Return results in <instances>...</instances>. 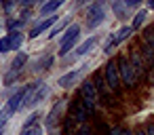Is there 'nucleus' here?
I'll list each match as a JSON object with an SVG mask.
<instances>
[{
	"label": "nucleus",
	"instance_id": "nucleus-1",
	"mask_svg": "<svg viewBox=\"0 0 154 135\" xmlns=\"http://www.w3.org/2000/svg\"><path fill=\"white\" fill-rule=\"evenodd\" d=\"M103 19H106V0H97L87 11V28L93 30L99 23H103Z\"/></svg>",
	"mask_w": 154,
	"mask_h": 135
},
{
	"label": "nucleus",
	"instance_id": "nucleus-2",
	"mask_svg": "<svg viewBox=\"0 0 154 135\" xmlns=\"http://www.w3.org/2000/svg\"><path fill=\"white\" fill-rule=\"evenodd\" d=\"M66 110V99H61V101H57L55 106H53V110L49 112V116H47V129L53 133V135H59L61 133V112Z\"/></svg>",
	"mask_w": 154,
	"mask_h": 135
},
{
	"label": "nucleus",
	"instance_id": "nucleus-3",
	"mask_svg": "<svg viewBox=\"0 0 154 135\" xmlns=\"http://www.w3.org/2000/svg\"><path fill=\"white\" fill-rule=\"evenodd\" d=\"M106 78V84H108V89L112 91V93H118L120 91V76H118V63H116V59H110L108 63H106V70L101 72Z\"/></svg>",
	"mask_w": 154,
	"mask_h": 135
},
{
	"label": "nucleus",
	"instance_id": "nucleus-4",
	"mask_svg": "<svg viewBox=\"0 0 154 135\" xmlns=\"http://www.w3.org/2000/svg\"><path fill=\"white\" fill-rule=\"evenodd\" d=\"M89 116H91V112L87 110V106H85V101L80 99V95H76L74 99H72V103H70V112H68V118H72L74 122H87L89 120Z\"/></svg>",
	"mask_w": 154,
	"mask_h": 135
},
{
	"label": "nucleus",
	"instance_id": "nucleus-5",
	"mask_svg": "<svg viewBox=\"0 0 154 135\" xmlns=\"http://www.w3.org/2000/svg\"><path fill=\"white\" fill-rule=\"evenodd\" d=\"M116 63L120 66L118 68V76L122 78V82L129 87V89H133L139 80H137V76H135V70H133V66L129 63V59L127 57H120V59H116Z\"/></svg>",
	"mask_w": 154,
	"mask_h": 135
},
{
	"label": "nucleus",
	"instance_id": "nucleus-6",
	"mask_svg": "<svg viewBox=\"0 0 154 135\" xmlns=\"http://www.w3.org/2000/svg\"><path fill=\"white\" fill-rule=\"evenodd\" d=\"M127 59H129V63L133 66V70H135V76H137V80H141V78L146 76V72H148V66L143 63V59H141V55H139L137 47H135V49H131V53L127 55Z\"/></svg>",
	"mask_w": 154,
	"mask_h": 135
},
{
	"label": "nucleus",
	"instance_id": "nucleus-7",
	"mask_svg": "<svg viewBox=\"0 0 154 135\" xmlns=\"http://www.w3.org/2000/svg\"><path fill=\"white\" fill-rule=\"evenodd\" d=\"M26 61H28V55H26V53H19V55L11 61V68H9L7 76H5V82H7V84H11V82L19 76V72H21V68L26 66Z\"/></svg>",
	"mask_w": 154,
	"mask_h": 135
},
{
	"label": "nucleus",
	"instance_id": "nucleus-8",
	"mask_svg": "<svg viewBox=\"0 0 154 135\" xmlns=\"http://www.w3.org/2000/svg\"><path fill=\"white\" fill-rule=\"evenodd\" d=\"M26 93H28V84H26V87H21L17 93H13V95H11V99H9V103H7V108H9L11 112L21 110V108L26 106Z\"/></svg>",
	"mask_w": 154,
	"mask_h": 135
},
{
	"label": "nucleus",
	"instance_id": "nucleus-9",
	"mask_svg": "<svg viewBox=\"0 0 154 135\" xmlns=\"http://www.w3.org/2000/svg\"><path fill=\"white\" fill-rule=\"evenodd\" d=\"M91 84H93V89L97 91V95H110L112 91L108 89V84H106V80H103V74H101V70H97L95 74H93V78H91Z\"/></svg>",
	"mask_w": 154,
	"mask_h": 135
},
{
	"label": "nucleus",
	"instance_id": "nucleus-10",
	"mask_svg": "<svg viewBox=\"0 0 154 135\" xmlns=\"http://www.w3.org/2000/svg\"><path fill=\"white\" fill-rule=\"evenodd\" d=\"M57 19H59V17H57V15L53 13V17H49V19L40 21V23H38V26H36V28H34V30L30 32V38H36V36H40V34H42L45 30H49V28H51V26H53V23H55Z\"/></svg>",
	"mask_w": 154,
	"mask_h": 135
},
{
	"label": "nucleus",
	"instance_id": "nucleus-11",
	"mask_svg": "<svg viewBox=\"0 0 154 135\" xmlns=\"http://www.w3.org/2000/svg\"><path fill=\"white\" fill-rule=\"evenodd\" d=\"M53 66V55H42L40 59H36L34 61V72H42V70H47V68H51Z\"/></svg>",
	"mask_w": 154,
	"mask_h": 135
},
{
	"label": "nucleus",
	"instance_id": "nucleus-12",
	"mask_svg": "<svg viewBox=\"0 0 154 135\" xmlns=\"http://www.w3.org/2000/svg\"><path fill=\"white\" fill-rule=\"evenodd\" d=\"M66 2V0H49V2H45L42 7H40V13L42 15H49V13H55L61 5Z\"/></svg>",
	"mask_w": 154,
	"mask_h": 135
},
{
	"label": "nucleus",
	"instance_id": "nucleus-13",
	"mask_svg": "<svg viewBox=\"0 0 154 135\" xmlns=\"http://www.w3.org/2000/svg\"><path fill=\"white\" fill-rule=\"evenodd\" d=\"M9 44H11V51H19L21 44H23V34L21 32H11L9 34Z\"/></svg>",
	"mask_w": 154,
	"mask_h": 135
},
{
	"label": "nucleus",
	"instance_id": "nucleus-14",
	"mask_svg": "<svg viewBox=\"0 0 154 135\" xmlns=\"http://www.w3.org/2000/svg\"><path fill=\"white\" fill-rule=\"evenodd\" d=\"M133 32H135V30H133L131 26H125V28H120V30H118V32L114 34V42H116V44L125 42V40H127V38H129V36L133 34Z\"/></svg>",
	"mask_w": 154,
	"mask_h": 135
},
{
	"label": "nucleus",
	"instance_id": "nucleus-15",
	"mask_svg": "<svg viewBox=\"0 0 154 135\" xmlns=\"http://www.w3.org/2000/svg\"><path fill=\"white\" fill-rule=\"evenodd\" d=\"M80 74V70H74V72H70V74H63L59 80H57V84L59 87H63V89H68V87H72V82L76 80V76Z\"/></svg>",
	"mask_w": 154,
	"mask_h": 135
},
{
	"label": "nucleus",
	"instance_id": "nucleus-16",
	"mask_svg": "<svg viewBox=\"0 0 154 135\" xmlns=\"http://www.w3.org/2000/svg\"><path fill=\"white\" fill-rule=\"evenodd\" d=\"M95 44H97V36H91L87 42H82V44L76 49V55H87V53H89V51H91Z\"/></svg>",
	"mask_w": 154,
	"mask_h": 135
},
{
	"label": "nucleus",
	"instance_id": "nucleus-17",
	"mask_svg": "<svg viewBox=\"0 0 154 135\" xmlns=\"http://www.w3.org/2000/svg\"><path fill=\"white\" fill-rule=\"evenodd\" d=\"M112 9H114V15H116V17H125V15H127V11H129V7L122 2V0L114 2V7H112Z\"/></svg>",
	"mask_w": 154,
	"mask_h": 135
},
{
	"label": "nucleus",
	"instance_id": "nucleus-18",
	"mask_svg": "<svg viewBox=\"0 0 154 135\" xmlns=\"http://www.w3.org/2000/svg\"><path fill=\"white\" fill-rule=\"evenodd\" d=\"M146 17H148V11H139V13L133 17V26H131V28H133V30H137V28L146 21Z\"/></svg>",
	"mask_w": 154,
	"mask_h": 135
},
{
	"label": "nucleus",
	"instance_id": "nucleus-19",
	"mask_svg": "<svg viewBox=\"0 0 154 135\" xmlns=\"http://www.w3.org/2000/svg\"><path fill=\"white\" fill-rule=\"evenodd\" d=\"M66 26H68V19H63V21H59V23H55V26L51 28V32H49V38L53 40V38H55V36H57V34H59V32H61V30H63Z\"/></svg>",
	"mask_w": 154,
	"mask_h": 135
},
{
	"label": "nucleus",
	"instance_id": "nucleus-20",
	"mask_svg": "<svg viewBox=\"0 0 154 135\" xmlns=\"http://www.w3.org/2000/svg\"><path fill=\"white\" fill-rule=\"evenodd\" d=\"M11 51V44H9V36L0 38V53H9Z\"/></svg>",
	"mask_w": 154,
	"mask_h": 135
},
{
	"label": "nucleus",
	"instance_id": "nucleus-21",
	"mask_svg": "<svg viewBox=\"0 0 154 135\" xmlns=\"http://www.w3.org/2000/svg\"><path fill=\"white\" fill-rule=\"evenodd\" d=\"M36 133H40L38 127H26V129L21 131V135H36Z\"/></svg>",
	"mask_w": 154,
	"mask_h": 135
},
{
	"label": "nucleus",
	"instance_id": "nucleus-22",
	"mask_svg": "<svg viewBox=\"0 0 154 135\" xmlns=\"http://www.w3.org/2000/svg\"><path fill=\"white\" fill-rule=\"evenodd\" d=\"M36 118H38V114H32V116H30V118H28V120L23 122V129H26V127H34V122H36Z\"/></svg>",
	"mask_w": 154,
	"mask_h": 135
},
{
	"label": "nucleus",
	"instance_id": "nucleus-23",
	"mask_svg": "<svg viewBox=\"0 0 154 135\" xmlns=\"http://www.w3.org/2000/svg\"><path fill=\"white\" fill-rule=\"evenodd\" d=\"M146 135H154V122L152 120H148V124H146Z\"/></svg>",
	"mask_w": 154,
	"mask_h": 135
},
{
	"label": "nucleus",
	"instance_id": "nucleus-24",
	"mask_svg": "<svg viewBox=\"0 0 154 135\" xmlns=\"http://www.w3.org/2000/svg\"><path fill=\"white\" fill-rule=\"evenodd\" d=\"M120 133H122V129H120V127H116V129H110V131H108V135H120Z\"/></svg>",
	"mask_w": 154,
	"mask_h": 135
},
{
	"label": "nucleus",
	"instance_id": "nucleus-25",
	"mask_svg": "<svg viewBox=\"0 0 154 135\" xmlns=\"http://www.w3.org/2000/svg\"><path fill=\"white\" fill-rule=\"evenodd\" d=\"M122 2H125V5L131 9V7H135V5H137V0H122Z\"/></svg>",
	"mask_w": 154,
	"mask_h": 135
},
{
	"label": "nucleus",
	"instance_id": "nucleus-26",
	"mask_svg": "<svg viewBox=\"0 0 154 135\" xmlns=\"http://www.w3.org/2000/svg\"><path fill=\"white\" fill-rule=\"evenodd\" d=\"M15 2H19V0H5V7H7V9H11Z\"/></svg>",
	"mask_w": 154,
	"mask_h": 135
},
{
	"label": "nucleus",
	"instance_id": "nucleus-27",
	"mask_svg": "<svg viewBox=\"0 0 154 135\" xmlns=\"http://www.w3.org/2000/svg\"><path fill=\"white\" fill-rule=\"evenodd\" d=\"M19 2H21V5H34L36 0H19Z\"/></svg>",
	"mask_w": 154,
	"mask_h": 135
},
{
	"label": "nucleus",
	"instance_id": "nucleus-28",
	"mask_svg": "<svg viewBox=\"0 0 154 135\" xmlns=\"http://www.w3.org/2000/svg\"><path fill=\"white\" fill-rule=\"evenodd\" d=\"M133 135H146V129H137V131H135Z\"/></svg>",
	"mask_w": 154,
	"mask_h": 135
},
{
	"label": "nucleus",
	"instance_id": "nucleus-29",
	"mask_svg": "<svg viewBox=\"0 0 154 135\" xmlns=\"http://www.w3.org/2000/svg\"><path fill=\"white\" fill-rule=\"evenodd\" d=\"M85 2H89V0H76V5L80 7V5H85Z\"/></svg>",
	"mask_w": 154,
	"mask_h": 135
},
{
	"label": "nucleus",
	"instance_id": "nucleus-30",
	"mask_svg": "<svg viewBox=\"0 0 154 135\" xmlns=\"http://www.w3.org/2000/svg\"><path fill=\"white\" fill-rule=\"evenodd\" d=\"M120 135H133V133H131V131H125V129H122V133H120Z\"/></svg>",
	"mask_w": 154,
	"mask_h": 135
},
{
	"label": "nucleus",
	"instance_id": "nucleus-31",
	"mask_svg": "<svg viewBox=\"0 0 154 135\" xmlns=\"http://www.w3.org/2000/svg\"><path fill=\"white\" fill-rule=\"evenodd\" d=\"M148 5H150V7H154V0H148Z\"/></svg>",
	"mask_w": 154,
	"mask_h": 135
},
{
	"label": "nucleus",
	"instance_id": "nucleus-32",
	"mask_svg": "<svg viewBox=\"0 0 154 135\" xmlns=\"http://www.w3.org/2000/svg\"><path fill=\"white\" fill-rule=\"evenodd\" d=\"M0 135H5V129H0Z\"/></svg>",
	"mask_w": 154,
	"mask_h": 135
},
{
	"label": "nucleus",
	"instance_id": "nucleus-33",
	"mask_svg": "<svg viewBox=\"0 0 154 135\" xmlns=\"http://www.w3.org/2000/svg\"><path fill=\"white\" fill-rule=\"evenodd\" d=\"M36 135H42V131H40V133H36Z\"/></svg>",
	"mask_w": 154,
	"mask_h": 135
},
{
	"label": "nucleus",
	"instance_id": "nucleus-34",
	"mask_svg": "<svg viewBox=\"0 0 154 135\" xmlns=\"http://www.w3.org/2000/svg\"><path fill=\"white\" fill-rule=\"evenodd\" d=\"M137 2H141V0H137Z\"/></svg>",
	"mask_w": 154,
	"mask_h": 135
},
{
	"label": "nucleus",
	"instance_id": "nucleus-35",
	"mask_svg": "<svg viewBox=\"0 0 154 135\" xmlns=\"http://www.w3.org/2000/svg\"><path fill=\"white\" fill-rule=\"evenodd\" d=\"M0 112H2V110H0Z\"/></svg>",
	"mask_w": 154,
	"mask_h": 135
}]
</instances>
